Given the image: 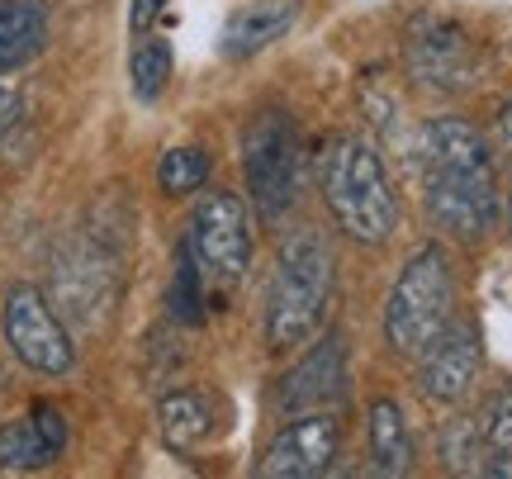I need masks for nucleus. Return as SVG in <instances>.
Here are the masks:
<instances>
[{
  "label": "nucleus",
  "mask_w": 512,
  "mask_h": 479,
  "mask_svg": "<svg viewBox=\"0 0 512 479\" xmlns=\"http://www.w3.org/2000/svg\"><path fill=\"white\" fill-rule=\"evenodd\" d=\"M413 157L422 171V209L437 233L456 242H484L503 223L494 152L470 119H427L413 138Z\"/></svg>",
  "instance_id": "nucleus-1"
},
{
  "label": "nucleus",
  "mask_w": 512,
  "mask_h": 479,
  "mask_svg": "<svg viewBox=\"0 0 512 479\" xmlns=\"http://www.w3.org/2000/svg\"><path fill=\"white\" fill-rule=\"evenodd\" d=\"M318 185L332 223L356 247H384L399 228V200L380 148L361 133H337L318 157Z\"/></svg>",
  "instance_id": "nucleus-2"
},
{
  "label": "nucleus",
  "mask_w": 512,
  "mask_h": 479,
  "mask_svg": "<svg viewBox=\"0 0 512 479\" xmlns=\"http://www.w3.org/2000/svg\"><path fill=\"white\" fill-rule=\"evenodd\" d=\"M332 280L337 261L318 228H299L280 242L266 290V342L271 351H294L313 342L332 309Z\"/></svg>",
  "instance_id": "nucleus-3"
},
{
  "label": "nucleus",
  "mask_w": 512,
  "mask_h": 479,
  "mask_svg": "<svg viewBox=\"0 0 512 479\" xmlns=\"http://www.w3.org/2000/svg\"><path fill=\"white\" fill-rule=\"evenodd\" d=\"M456 318V271L441 242H427L403 261L384 299V342L394 356L418 361V351Z\"/></svg>",
  "instance_id": "nucleus-4"
},
{
  "label": "nucleus",
  "mask_w": 512,
  "mask_h": 479,
  "mask_svg": "<svg viewBox=\"0 0 512 479\" xmlns=\"http://www.w3.org/2000/svg\"><path fill=\"white\" fill-rule=\"evenodd\" d=\"M242 176L247 195L261 223H280L294 209L299 195V133L294 114L266 110L252 119V129L242 133Z\"/></svg>",
  "instance_id": "nucleus-5"
},
{
  "label": "nucleus",
  "mask_w": 512,
  "mask_h": 479,
  "mask_svg": "<svg viewBox=\"0 0 512 479\" xmlns=\"http://www.w3.org/2000/svg\"><path fill=\"white\" fill-rule=\"evenodd\" d=\"M185 252L195 257L204 285L233 290L252 271V209L233 190H209L185 233Z\"/></svg>",
  "instance_id": "nucleus-6"
},
{
  "label": "nucleus",
  "mask_w": 512,
  "mask_h": 479,
  "mask_svg": "<svg viewBox=\"0 0 512 479\" xmlns=\"http://www.w3.org/2000/svg\"><path fill=\"white\" fill-rule=\"evenodd\" d=\"M0 328H5V342L19 356V366H29L34 375H67L76 366L72 332L62 328L57 309L38 285H10L5 290Z\"/></svg>",
  "instance_id": "nucleus-7"
},
{
  "label": "nucleus",
  "mask_w": 512,
  "mask_h": 479,
  "mask_svg": "<svg viewBox=\"0 0 512 479\" xmlns=\"http://www.w3.org/2000/svg\"><path fill=\"white\" fill-rule=\"evenodd\" d=\"M337 451H342V423L332 408H304L294 413L290 423L275 432L261 461H256V475L261 479H318L337 465Z\"/></svg>",
  "instance_id": "nucleus-8"
},
{
  "label": "nucleus",
  "mask_w": 512,
  "mask_h": 479,
  "mask_svg": "<svg viewBox=\"0 0 512 479\" xmlns=\"http://www.w3.org/2000/svg\"><path fill=\"white\" fill-rule=\"evenodd\" d=\"M479 370H484V342L470 318H451L446 328L418 351V385L432 404L451 408L470 399Z\"/></svg>",
  "instance_id": "nucleus-9"
},
{
  "label": "nucleus",
  "mask_w": 512,
  "mask_h": 479,
  "mask_svg": "<svg viewBox=\"0 0 512 479\" xmlns=\"http://www.w3.org/2000/svg\"><path fill=\"white\" fill-rule=\"evenodd\" d=\"M408 72L427 91H465L475 76V43L451 19H427L408 43Z\"/></svg>",
  "instance_id": "nucleus-10"
},
{
  "label": "nucleus",
  "mask_w": 512,
  "mask_h": 479,
  "mask_svg": "<svg viewBox=\"0 0 512 479\" xmlns=\"http://www.w3.org/2000/svg\"><path fill=\"white\" fill-rule=\"evenodd\" d=\"M67 451V418L57 404H34L24 418L0 427V470H48Z\"/></svg>",
  "instance_id": "nucleus-11"
},
{
  "label": "nucleus",
  "mask_w": 512,
  "mask_h": 479,
  "mask_svg": "<svg viewBox=\"0 0 512 479\" xmlns=\"http://www.w3.org/2000/svg\"><path fill=\"white\" fill-rule=\"evenodd\" d=\"M342 385H347V351H342V337H328L280 380V408L285 413L328 408L342 394Z\"/></svg>",
  "instance_id": "nucleus-12"
},
{
  "label": "nucleus",
  "mask_w": 512,
  "mask_h": 479,
  "mask_svg": "<svg viewBox=\"0 0 512 479\" xmlns=\"http://www.w3.org/2000/svg\"><path fill=\"white\" fill-rule=\"evenodd\" d=\"M304 19V0H247L223 24V57H256Z\"/></svg>",
  "instance_id": "nucleus-13"
},
{
  "label": "nucleus",
  "mask_w": 512,
  "mask_h": 479,
  "mask_svg": "<svg viewBox=\"0 0 512 479\" xmlns=\"http://www.w3.org/2000/svg\"><path fill=\"white\" fill-rule=\"evenodd\" d=\"M366 437H370L375 475H384V479L413 475V461H418V451H413V423H408V413H403L399 399H389V394L370 399Z\"/></svg>",
  "instance_id": "nucleus-14"
},
{
  "label": "nucleus",
  "mask_w": 512,
  "mask_h": 479,
  "mask_svg": "<svg viewBox=\"0 0 512 479\" xmlns=\"http://www.w3.org/2000/svg\"><path fill=\"white\" fill-rule=\"evenodd\" d=\"M48 48L43 0H0V72H15Z\"/></svg>",
  "instance_id": "nucleus-15"
},
{
  "label": "nucleus",
  "mask_w": 512,
  "mask_h": 479,
  "mask_svg": "<svg viewBox=\"0 0 512 479\" xmlns=\"http://www.w3.org/2000/svg\"><path fill=\"white\" fill-rule=\"evenodd\" d=\"M157 427H162V442L171 451H190L200 446L209 432H214V413H209V399L200 389H176L157 404Z\"/></svg>",
  "instance_id": "nucleus-16"
},
{
  "label": "nucleus",
  "mask_w": 512,
  "mask_h": 479,
  "mask_svg": "<svg viewBox=\"0 0 512 479\" xmlns=\"http://www.w3.org/2000/svg\"><path fill=\"white\" fill-rule=\"evenodd\" d=\"M128 81H133V95H138L143 105L162 100L166 81H171V43H166L162 34H133Z\"/></svg>",
  "instance_id": "nucleus-17"
},
{
  "label": "nucleus",
  "mask_w": 512,
  "mask_h": 479,
  "mask_svg": "<svg viewBox=\"0 0 512 479\" xmlns=\"http://www.w3.org/2000/svg\"><path fill=\"white\" fill-rule=\"evenodd\" d=\"M484 432V475L512 479V389H503L479 418Z\"/></svg>",
  "instance_id": "nucleus-18"
},
{
  "label": "nucleus",
  "mask_w": 512,
  "mask_h": 479,
  "mask_svg": "<svg viewBox=\"0 0 512 479\" xmlns=\"http://www.w3.org/2000/svg\"><path fill=\"white\" fill-rule=\"evenodd\" d=\"M209 152L204 148H171L162 152V162H157V185H162L166 195H195L209 185Z\"/></svg>",
  "instance_id": "nucleus-19"
},
{
  "label": "nucleus",
  "mask_w": 512,
  "mask_h": 479,
  "mask_svg": "<svg viewBox=\"0 0 512 479\" xmlns=\"http://www.w3.org/2000/svg\"><path fill=\"white\" fill-rule=\"evenodd\" d=\"M166 304H171V318L185 323V328H200L204 323V276L185 247L176 257V276H171V299Z\"/></svg>",
  "instance_id": "nucleus-20"
},
{
  "label": "nucleus",
  "mask_w": 512,
  "mask_h": 479,
  "mask_svg": "<svg viewBox=\"0 0 512 479\" xmlns=\"http://www.w3.org/2000/svg\"><path fill=\"white\" fill-rule=\"evenodd\" d=\"M441 461L470 475V470H484V432H479V418H456L441 432Z\"/></svg>",
  "instance_id": "nucleus-21"
},
{
  "label": "nucleus",
  "mask_w": 512,
  "mask_h": 479,
  "mask_svg": "<svg viewBox=\"0 0 512 479\" xmlns=\"http://www.w3.org/2000/svg\"><path fill=\"white\" fill-rule=\"evenodd\" d=\"M166 15V0H133V10H128V29L133 34H152V24Z\"/></svg>",
  "instance_id": "nucleus-22"
},
{
  "label": "nucleus",
  "mask_w": 512,
  "mask_h": 479,
  "mask_svg": "<svg viewBox=\"0 0 512 479\" xmlns=\"http://www.w3.org/2000/svg\"><path fill=\"white\" fill-rule=\"evenodd\" d=\"M19 114H24V100H19V91L5 81V72H0V138L19 124Z\"/></svg>",
  "instance_id": "nucleus-23"
},
{
  "label": "nucleus",
  "mask_w": 512,
  "mask_h": 479,
  "mask_svg": "<svg viewBox=\"0 0 512 479\" xmlns=\"http://www.w3.org/2000/svg\"><path fill=\"white\" fill-rule=\"evenodd\" d=\"M498 133H503V143L512 148V95H508V105H503V114H498Z\"/></svg>",
  "instance_id": "nucleus-24"
},
{
  "label": "nucleus",
  "mask_w": 512,
  "mask_h": 479,
  "mask_svg": "<svg viewBox=\"0 0 512 479\" xmlns=\"http://www.w3.org/2000/svg\"><path fill=\"white\" fill-rule=\"evenodd\" d=\"M503 223H508V233H512V195H508V204H503Z\"/></svg>",
  "instance_id": "nucleus-25"
}]
</instances>
